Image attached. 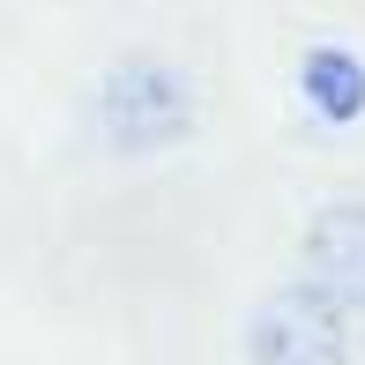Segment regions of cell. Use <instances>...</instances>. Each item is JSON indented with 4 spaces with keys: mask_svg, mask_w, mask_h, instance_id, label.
<instances>
[{
    "mask_svg": "<svg viewBox=\"0 0 365 365\" xmlns=\"http://www.w3.org/2000/svg\"><path fill=\"white\" fill-rule=\"evenodd\" d=\"M97 127L120 157H149V149H172L179 135H194V82L157 53L120 60L97 82Z\"/></svg>",
    "mask_w": 365,
    "mask_h": 365,
    "instance_id": "cell-1",
    "label": "cell"
},
{
    "mask_svg": "<svg viewBox=\"0 0 365 365\" xmlns=\"http://www.w3.org/2000/svg\"><path fill=\"white\" fill-rule=\"evenodd\" d=\"M358 328L343 306H328L313 284L284 276L254 313H246V365H351Z\"/></svg>",
    "mask_w": 365,
    "mask_h": 365,
    "instance_id": "cell-2",
    "label": "cell"
},
{
    "mask_svg": "<svg viewBox=\"0 0 365 365\" xmlns=\"http://www.w3.org/2000/svg\"><path fill=\"white\" fill-rule=\"evenodd\" d=\"M298 284H313L328 306L365 321V202H328L298 239Z\"/></svg>",
    "mask_w": 365,
    "mask_h": 365,
    "instance_id": "cell-3",
    "label": "cell"
},
{
    "mask_svg": "<svg viewBox=\"0 0 365 365\" xmlns=\"http://www.w3.org/2000/svg\"><path fill=\"white\" fill-rule=\"evenodd\" d=\"M298 97H306L328 127H351L365 112V60L351 45H313V53L298 60Z\"/></svg>",
    "mask_w": 365,
    "mask_h": 365,
    "instance_id": "cell-4",
    "label": "cell"
}]
</instances>
